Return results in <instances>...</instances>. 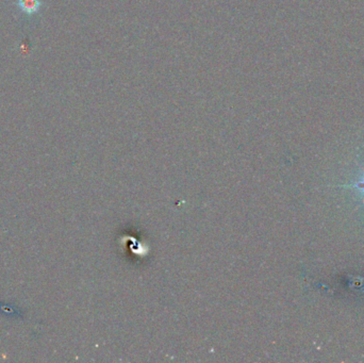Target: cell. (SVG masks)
<instances>
[{"instance_id":"cell-1","label":"cell","mask_w":364,"mask_h":363,"mask_svg":"<svg viewBox=\"0 0 364 363\" xmlns=\"http://www.w3.org/2000/svg\"><path fill=\"white\" fill-rule=\"evenodd\" d=\"M16 6L26 15H33L42 8L41 0H17Z\"/></svg>"},{"instance_id":"cell-2","label":"cell","mask_w":364,"mask_h":363,"mask_svg":"<svg viewBox=\"0 0 364 363\" xmlns=\"http://www.w3.org/2000/svg\"><path fill=\"white\" fill-rule=\"evenodd\" d=\"M355 187L359 188V189L363 190V191L364 192V176H363V180L359 181V183H357V185H355ZM363 200H364V197H363Z\"/></svg>"}]
</instances>
